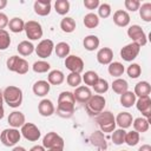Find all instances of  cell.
Instances as JSON below:
<instances>
[{"mask_svg":"<svg viewBox=\"0 0 151 151\" xmlns=\"http://www.w3.org/2000/svg\"><path fill=\"white\" fill-rule=\"evenodd\" d=\"M74 97L73 92L63 91L58 97L57 105V114L61 118H71L74 113Z\"/></svg>","mask_w":151,"mask_h":151,"instance_id":"1","label":"cell"},{"mask_svg":"<svg viewBox=\"0 0 151 151\" xmlns=\"http://www.w3.org/2000/svg\"><path fill=\"white\" fill-rule=\"evenodd\" d=\"M4 101L9 106V107H19L22 103V91L20 87L14 86V85H9L7 86L4 92Z\"/></svg>","mask_w":151,"mask_h":151,"instance_id":"2","label":"cell"},{"mask_svg":"<svg viewBox=\"0 0 151 151\" xmlns=\"http://www.w3.org/2000/svg\"><path fill=\"white\" fill-rule=\"evenodd\" d=\"M96 122L103 133H110L116 130V117L110 111H103L96 117Z\"/></svg>","mask_w":151,"mask_h":151,"instance_id":"3","label":"cell"},{"mask_svg":"<svg viewBox=\"0 0 151 151\" xmlns=\"http://www.w3.org/2000/svg\"><path fill=\"white\" fill-rule=\"evenodd\" d=\"M105 105H106V99L101 94H94L85 104V109L91 117H97L100 112L104 111Z\"/></svg>","mask_w":151,"mask_h":151,"instance_id":"4","label":"cell"},{"mask_svg":"<svg viewBox=\"0 0 151 151\" xmlns=\"http://www.w3.org/2000/svg\"><path fill=\"white\" fill-rule=\"evenodd\" d=\"M127 35L132 40V42L137 44L139 47L145 46L147 42V37L139 25H131L127 28Z\"/></svg>","mask_w":151,"mask_h":151,"instance_id":"5","label":"cell"},{"mask_svg":"<svg viewBox=\"0 0 151 151\" xmlns=\"http://www.w3.org/2000/svg\"><path fill=\"white\" fill-rule=\"evenodd\" d=\"M21 138V133L18 129H5L0 133V140L5 146H15Z\"/></svg>","mask_w":151,"mask_h":151,"instance_id":"6","label":"cell"},{"mask_svg":"<svg viewBox=\"0 0 151 151\" xmlns=\"http://www.w3.org/2000/svg\"><path fill=\"white\" fill-rule=\"evenodd\" d=\"M24 31L26 33V37L29 40H39L40 38H42V34H44L41 25L34 20H29V21L25 22Z\"/></svg>","mask_w":151,"mask_h":151,"instance_id":"7","label":"cell"},{"mask_svg":"<svg viewBox=\"0 0 151 151\" xmlns=\"http://www.w3.org/2000/svg\"><path fill=\"white\" fill-rule=\"evenodd\" d=\"M20 133L22 134V137L28 140V142H37L40 138V130L38 129V126L33 123H25L21 126Z\"/></svg>","mask_w":151,"mask_h":151,"instance_id":"8","label":"cell"},{"mask_svg":"<svg viewBox=\"0 0 151 151\" xmlns=\"http://www.w3.org/2000/svg\"><path fill=\"white\" fill-rule=\"evenodd\" d=\"M42 146L45 149H54V147H63L64 149V139L57 132H47L42 138Z\"/></svg>","mask_w":151,"mask_h":151,"instance_id":"9","label":"cell"},{"mask_svg":"<svg viewBox=\"0 0 151 151\" xmlns=\"http://www.w3.org/2000/svg\"><path fill=\"white\" fill-rule=\"evenodd\" d=\"M53 50H54V44H53V41L51 39H44V40H41L35 46V48H34L37 55L39 58H41V59L48 58L52 54Z\"/></svg>","mask_w":151,"mask_h":151,"instance_id":"10","label":"cell"},{"mask_svg":"<svg viewBox=\"0 0 151 151\" xmlns=\"http://www.w3.org/2000/svg\"><path fill=\"white\" fill-rule=\"evenodd\" d=\"M65 66L73 73H81L84 71V61L80 57L70 54L65 58Z\"/></svg>","mask_w":151,"mask_h":151,"instance_id":"11","label":"cell"},{"mask_svg":"<svg viewBox=\"0 0 151 151\" xmlns=\"http://www.w3.org/2000/svg\"><path fill=\"white\" fill-rule=\"evenodd\" d=\"M139 52H140V47L134 42H130L120 50V57L125 61H132L138 57Z\"/></svg>","mask_w":151,"mask_h":151,"instance_id":"12","label":"cell"},{"mask_svg":"<svg viewBox=\"0 0 151 151\" xmlns=\"http://www.w3.org/2000/svg\"><path fill=\"white\" fill-rule=\"evenodd\" d=\"M92 96L93 94H92L90 87L88 86H85V85H80V86L76 87V90L73 92L74 100L78 101V103H80V104H84V105L90 100V98Z\"/></svg>","mask_w":151,"mask_h":151,"instance_id":"13","label":"cell"},{"mask_svg":"<svg viewBox=\"0 0 151 151\" xmlns=\"http://www.w3.org/2000/svg\"><path fill=\"white\" fill-rule=\"evenodd\" d=\"M136 106H137V110L142 113V116L144 118H146V119L150 118V114H151V99H150L149 96L138 98V100H136Z\"/></svg>","mask_w":151,"mask_h":151,"instance_id":"14","label":"cell"},{"mask_svg":"<svg viewBox=\"0 0 151 151\" xmlns=\"http://www.w3.org/2000/svg\"><path fill=\"white\" fill-rule=\"evenodd\" d=\"M90 142L93 146H96L97 149H99L100 151H106L107 149V142H106V138L104 136V133L98 130V131H94L91 133L90 136Z\"/></svg>","mask_w":151,"mask_h":151,"instance_id":"15","label":"cell"},{"mask_svg":"<svg viewBox=\"0 0 151 151\" xmlns=\"http://www.w3.org/2000/svg\"><path fill=\"white\" fill-rule=\"evenodd\" d=\"M33 9L35 14L40 17H46L51 13L52 9V4L50 0H37L33 4Z\"/></svg>","mask_w":151,"mask_h":151,"instance_id":"16","label":"cell"},{"mask_svg":"<svg viewBox=\"0 0 151 151\" xmlns=\"http://www.w3.org/2000/svg\"><path fill=\"white\" fill-rule=\"evenodd\" d=\"M97 60L101 65H110L113 60V51L110 47H103L97 52Z\"/></svg>","mask_w":151,"mask_h":151,"instance_id":"17","label":"cell"},{"mask_svg":"<svg viewBox=\"0 0 151 151\" xmlns=\"http://www.w3.org/2000/svg\"><path fill=\"white\" fill-rule=\"evenodd\" d=\"M38 111L42 117H50L55 112V107L50 99H42L38 104Z\"/></svg>","mask_w":151,"mask_h":151,"instance_id":"18","label":"cell"},{"mask_svg":"<svg viewBox=\"0 0 151 151\" xmlns=\"http://www.w3.org/2000/svg\"><path fill=\"white\" fill-rule=\"evenodd\" d=\"M25 123H26L25 114L22 112H20V111H13V112L9 113V116H8V124L13 129L21 127Z\"/></svg>","mask_w":151,"mask_h":151,"instance_id":"19","label":"cell"},{"mask_svg":"<svg viewBox=\"0 0 151 151\" xmlns=\"http://www.w3.org/2000/svg\"><path fill=\"white\" fill-rule=\"evenodd\" d=\"M113 22L119 27H126L130 24V15L124 9H118L113 13Z\"/></svg>","mask_w":151,"mask_h":151,"instance_id":"20","label":"cell"},{"mask_svg":"<svg viewBox=\"0 0 151 151\" xmlns=\"http://www.w3.org/2000/svg\"><path fill=\"white\" fill-rule=\"evenodd\" d=\"M133 118L130 112H119L116 117V125L119 126V129H127L132 125Z\"/></svg>","mask_w":151,"mask_h":151,"instance_id":"21","label":"cell"},{"mask_svg":"<svg viewBox=\"0 0 151 151\" xmlns=\"http://www.w3.org/2000/svg\"><path fill=\"white\" fill-rule=\"evenodd\" d=\"M50 88H51V85L46 80H38L34 83V85L32 87L33 93L37 97H45L50 92Z\"/></svg>","mask_w":151,"mask_h":151,"instance_id":"22","label":"cell"},{"mask_svg":"<svg viewBox=\"0 0 151 151\" xmlns=\"http://www.w3.org/2000/svg\"><path fill=\"white\" fill-rule=\"evenodd\" d=\"M34 48H35V46H34L31 41H28V40H22V41L19 42V45L17 46V50H18L19 54L22 55V57H28V55H31V54L34 52Z\"/></svg>","mask_w":151,"mask_h":151,"instance_id":"23","label":"cell"},{"mask_svg":"<svg viewBox=\"0 0 151 151\" xmlns=\"http://www.w3.org/2000/svg\"><path fill=\"white\" fill-rule=\"evenodd\" d=\"M65 80V76L60 70H53L47 76V81L50 85H61Z\"/></svg>","mask_w":151,"mask_h":151,"instance_id":"24","label":"cell"},{"mask_svg":"<svg viewBox=\"0 0 151 151\" xmlns=\"http://www.w3.org/2000/svg\"><path fill=\"white\" fill-rule=\"evenodd\" d=\"M151 92V86L147 81H139L134 86V91L133 93L136 94V97L140 98V97H145V96H149Z\"/></svg>","mask_w":151,"mask_h":151,"instance_id":"25","label":"cell"},{"mask_svg":"<svg viewBox=\"0 0 151 151\" xmlns=\"http://www.w3.org/2000/svg\"><path fill=\"white\" fill-rule=\"evenodd\" d=\"M99 44H100L99 38L97 35H93V34L85 37L84 40H83V45H84L85 50H87V51H94V50H97L99 47Z\"/></svg>","mask_w":151,"mask_h":151,"instance_id":"26","label":"cell"},{"mask_svg":"<svg viewBox=\"0 0 151 151\" xmlns=\"http://www.w3.org/2000/svg\"><path fill=\"white\" fill-rule=\"evenodd\" d=\"M111 87L113 90V92H116L117 94H123L126 91H129V84L125 79L122 78H117L113 80V83L111 84Z\"/></svg>","mask_w":151,"mask_h":151,"instance_id":"27","label":"cell"},{"mask_svg":"<svg viewBox=\"0 0 151 151\" xmlns=\"http://www.w3.org/2000/svg\"><path fill=\"white\" fill-rule=\"evenodd\" d=\"M136 100H137V97L132 91H126L125 93L120 94V104L126 109L132 107V105L136 104Z\"/></svg>","mask_w":151,"mask_h":151,"instance_id":"28","label":"cell"},{"mask_svg":"<svg viewBox=\"0 0 151 151\" xmlns=\"http://www.w3.org/2000/svg\"><path fill=\"white\" fill-rule=\"evenodd\" d=\"M132 124H133L134 131H137L138 133H140V132H146V131L149 130V126H150L149 119H146V118H144V117H138V118L133 119Z\"/></svg>","mask_w":151,"mask_h":151,"instance_id":"29","label":"cell"},{"mask_svg":"<svg viewBox=\"0 0 151 151\" xmlns=\"http://www.w3.org/2000/svg\"><path fill=\"white\" fill-rule=\"evenodd\" d=\"M110 76L112 77H116V78H120V76L124 74V65L119 61H112L110 65H109V68H107Z\"/></svg>","mask_w":151,"mask_h":151,"instance_id":"30","label":"cell"},{"mask_svg":"<svg viewBox=\"0 0 151 151\" xmlns=\"http://www.w3.org/2000/svg\"><path fill=\"white\" fill-rule=\"evenodd\" d=\"M8 27H9V31H12L13 33H20L24 31L25 21L21 18L14 17L8 21Z\"/></svg>","mask_w":151,"mask_h":151,"instance_id":"31","label":"cell"},{"mask_svg":"<svg viewBox=\"0 0 151 151\" xmlns=\"http://www.w3.org/2000/svg\"><path fill=\"white\" fill-rule=\"evenodd\" d=\"M54 51H55V54L58 58H66L67 55H70L71 47L67 42L60 41L57 45H54Z\"/></svg>","mask_w":151,"mask_h":151,"instance_id":"32","label":"cell"},{"mask_svg":"<svg viewBox=\"0 0 151 151\" xmlns=\"http://www.w3.org/2000/svg\"><path fill=\"white\" fill-rule=\"evenodd\" d=\"M76 21L73 18L71 17H65L64 19H61L60 21V28L63 32L65 33H72L76 29Z\"/></svg>","mask_w":151,"mask_h":151,"instance_id":"33","label":"cell"},{"mask_svg":"<svg viewBox=\"0 0 151 151\" xmlns=\"http://www.w3.org/2000/svg\"><path fill=\"white\" fill-rule=\"evenodd\" d=\"M83 22H84L85 27H87V28H96L99 25V17L92 12L87 13V14H85V17L83 19Z\"/></svg>","mask_w":151,"mask_h":151,"instance_id":"34","label":"cell"},{"mask_svg":"<svg viewBox=\"0 0 151 151\" xmlns=\"http://www.w3.org/2000/svg\"><path fill=\"white\" fill-rule=\"evenodd\" d=\"M139 15L145 22L151 21V2H144L139 6Z\"/></svg>","mask_w":151,"mask_h":151,"instance_id":"35","label":"cell"},{"mask_svg":"<svg viewBox=\"0 0 151 151\" xmlns=\"http://www.w3.org/2000/svg\"><path fill=\"white\" fill-rule=\"evenodd\" d=\"M54 9L59 15H66L70 12V2L67 0H55Z\"/></svg>","mask_w":151,"mask_h":151,"instance_id":"36","label":"cell"},{"mask_svg":"<svg viewBox=\"0 0 151 151\" xmlns=\"http://www.w3.org/2000/svg\"><path fill=\"white\" fill-rule=\"evenodd\" d=\"M81 79H83V81L85 83V85H87V86H93V85L98 81L99 76H98V73L94 72V71H86V72L84 73V76L81 77Z\"/></svg>","mask_w":151,"mask_h":151,"instance_id":"37","label":"cell"},{"mask_svg":"<svg viewBox=\"0 0 151 151\" xmlns=\"http://www.w3.org/2000/svg\"><path fill=\"white\" fill-rule=\"evenodd\" d=\"M125 134H126V131L124 129H117L113 131L112 136H111V139L113 142V144L116 145H122L123 143H125Z\"/></svg>","mask_w":151,"mask_h":151,"instance_id":"38","label":"cell"},{"mask_svg":"<svg viewBox=\"0 0 151 151\" xmlns=\"http://www.w3.org/2000/svg\"><path fill=\"white\" fill-rule=\"evenodd\" d=\"M50 68H51V65L45 60H38L32 66V70L35 73H46L47 71H50Z\"/></svg>","mask_w":151,"mask_h":151,"instance_id":"39","label":"cell"},{"mask_svg":"<svg viewBox=\"0 0 151 151\" xmlns=\"http://www.w3.org/2000/svg\"><path fill=\"white\" fill-rule=\"evenodd\" d=\"M92 87H93V90H94L96 93H98V94H103V93L107 92L110 85H109L107 80H105V79H103V78H99L98 81H97Z\"/></svg>","mask_w":151,"mask_h":151,"instance_id":"40","label":"cell"},{"mask_svg":"<svg viewBox=\"0 0 151 151\" xmlns=\"http://www.w3.org/2000/svg\"><path fill=\"white\" fill-rule=\"evenodd\" d=\"M139 139H140V137H139V133L137 132V131H129V132H126V134H125V143L129 145V146H134V145H137L138 143H139Z\"/></svg>","mask_w":151,"mask_h":151,"instance_id":"41","label":"cell"},{"mask_svg":"<svg viewBox=\"0 0 151 151\" xmlns=\"http://www.w3.org/2000/svg\"><path fill=\"white\" fill-rule=\"evenodd\" d=\"M11 45V37L6 29H0V51H5Z\"/></svg>","mask_w":151,"mask_h":151,"instance_id":"42","label":"cell"},{"mask_svg":"<svg viewBox=\"0 0 151 151\" xmlns=\"http://www.w3.org/2000/svg\"><path fill=\"white\" fill-rule=\"evenodd\" d=\"M66 81H67V84H68V86H71V87H78V86H80V84H81V81H83V79H81V76L79 74V73H73V72H71L67 77H66Z\"/></svg>","mask_w":151,"mask_h":151,"instance_id":"43","label":"cell"},{"mask_svg":"<svg viewBox=\"0 0 151 151\" xmlns=\"http://www.w3.org/2000/svg\"><path fill=\"white\" fill-rule=\"evenodd\" d=\"M126 72H127V76H129L130 78L136 79V78H138V77L142 74V67L139 66V64L132 63V64L127 67Z\"/></svg>","mask_w":151,"mask_h":151,"instance_id":"44","label":"cell"},{"mask_svg":"<svg viewBox=\"0 0 151 151\" xmlns=\"http://www.w3.org/2000/svg\"><path fill=\"white\" fill-rule=\"evenodd\" d=\"M28 68H29V66H28L27 60L24 59V58H20L19 63L17 65V68H15V73H18V74H26L28 72Z\"/></svg>","mask_w":151,"mask_h":151,"instance_id":"45","label":"cell"},{"mask_svg":"<svg viewBox=\"0 0 151 151\" xmlns=\"http://www.w3.org/2000/svg\"><path fill=\"white\" fill-rule=\"evenodd\" d=\"M111 14V6L109 4H100L98 7V17L99 18H109Z\"/></svg>","mask_w":151,"mask_h":151,"instance_id":"46","label":"cell"},{"mask_svg":"<svg viewBox=\"0 0 151 151\" xmlns=\"http://www.w3.org/2000/svg\"><path fill=\"white\" fill-rule=\"evenodd\" d=\"M124 6L127 11L130 12H136L139 9V6H140V2L138 0H125L124 1Z\"/></svg>","mask_w":151,"mask_h":151,"instance_id":"47","label":"cell"},{"mask_svg":"<svg viewBox=\"0 0 151 151\" xmlns=\"http://www.w3.org/2000/svg\"><path fill=\"white\" fill-rule=\"evenodd\" d=\"M19 59H20L19 55H12V57H9V58L7 59V61H6L7 68H8L9 71H12V72H15L17 65H18V63H19Z\"/></svg>","mask_w":151,"mask_h":151,"instance_id":"48","label":"cell"},{"mask_svg":"<svg viewBox=\"0 0 151 151\" xmlns=\"http://www.w3.org/2000/svg\"><path fill=\"white\" fill-rule=\"evenodd\" d=\"M100 5L99 0H84V6L87 9H96Z\"/></svg>","mask_w":151,"mask_h":151,"instance_id":"49","label":"cell"},{"mask_svg":"<svg viewBox=\"0 0 151 151\" xmlns=\"http://www.w3.org/2000/svg\"><path fill=\"white\" fill-rule=\"evenodd\" d=\"M8 17L5 13L0 12V29H5V27L8 26Z\"/></svg>","mask_w":151,"mask_h":151,"instance_id":"50","label":"cell"},{"mask_svg":"<svg viewBox=\"0 0 151 151\" xmlns=\"http://www.w3.org/2000/svg\"><path fill=\"white\" fill-rule=\"evenodd\" d=\"M29 151H46V149L42 145H34L33 147L29 149Z\"/></svg>","mask_w":151,"mask_h":151,"instance_id":"51","label":"cell"},{"mask_svg":"<svg viewBox=\"0 0 151 151\" xmlns=\"http://www.w3.org/2000/svg\"><path fill=\"white\" fill-rule=\"evenodd\" d=\"M138 151H151V146L149 144H144L138 149Z\"/></svg>","mask_w":151,"mask_h":151,"instance_id":"52","label":"cell"},{"mask_svg":"<svg viewBox=\"0 0 151 151\" xmlns=\"http://www.w3.org/2000/svg\"><path fill=\"white\" fill-rule=\"evenodd\" d=\"M7 6V0H0V9H4Z\"/></svg>","mask_w":151,"mask_h":151,"instance_id":"53","label":"cell"},{"mask_svg":"<svg viewBox=\"0 0 151 151\" xmlns=\"http://www.w3.org/2000/svg\"><path fill=\"white\" fill-rule=\"evenodd\" d=\"M12 151H26V149L22 147V146H14V147L12 149Z\"/></svg>","mask_w":151,"mask_h":151,"instance_id":"54","label":"cell"},{"mask_svg":"<svg viewBox=\"0 0 151 151\" xmlns=\"http://www.w3.org/2000/svg\"><path fill=\"white\" fill-rule=\"evenodd\" d=\"M5 116V110H4V106L0 105V119H2Z\"/></svg>","mask_w":151,"mask_h":151,"instance_id":"55","label":"cell"},{"mask_svg":"<svg viewBox=\"0 0 151 151\" xmlns=\"http://www.w3.org/2000/svg\"><path fill=\"white\" fill-rule=\"evenodd\" d=\"M46 151H64L63 147H54V149H47Z\"/></svg>","mask_w":151,"mask_h":151,"instance_id":"56","label":"cell"},{"mask_svg":"<svg viewBox=\"0 0 151 151\" xmlns=\"http://www.w3.org/2000/svg\"><path fill=\"white\" fill-rule=\"evenodd\" d=\"M4 103V96H2V92L0 91V105H2Z\"/></svg>","mask_w":151,"mask_h":151,"instance_id":"57","label":"cell"},{"mask_svg":"<svg viewBox=\"0 0 151 151\" xmlns=\"http://www.w3.org/2000/svg\"><path fill=\"white\" fill-rule=\"evenodd\" d=\"M122 151H127V150H122Z\"/></svg>","mask_w":151,"mask_h":151,"instance_id":"58","label":"cell"}]
</instances>
